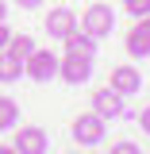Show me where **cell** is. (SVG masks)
Instances as JSON below:
<instances>
[{"label": "cell", "instance_id": "1", "mask_svg": "<svg viewBox=\"0 0 150 154\" xmlns=\"http://www.w3.org/2000/svg\"><path fill=\"white\" fill-rule=\"evenodd\" d=\"M81 27H85L93 38H104V35H112V31H115V12L108 8V4H89Z\"/></svg>", "mask_w": 150, "mask_h": 154}, {"label": "cell", "instance_id": "2", "mask_svg": "<svg viewBox=\"0 0 150 154\" xmlns=\"http://www.w3.org/2000/svg\"><path fill=\"white\" fill-rule=\"evenodd\" d=\"M23 73L31 77V81H54V77H58V54L35 46V54L23 62Z\"/></svg>", "mask_w": 150, "mask_h": 154}, {"label": "cell", "instance_id": "3", "mask_svg": "<svg viewBox=\"0 0 150 154\" xmlns=\"http://www.w3.org/2000/svg\"><path fill=\"white\" fill-rule=\"evenodd\" d=\"M58 77L66 85H85L93 77V58H81V54H66L58 58Z\"/></svg>", "mask_w": 150, "mask_h": 154}, {"label": "cell", "instance_id": "4", "mask_svg": "<svg viewBox=\"0 0 150 154\" xmlns=\"http://www.w3.org/2000/svg\"><path fill=\"white\" fill-rule=\"evenodd\" d=\"M73 139L81 143V146H96L100 139H104V119L96 112H85L73 119Z\"/></svg>", "mask_w": 150, "mask_h": 154}, {"label": "cell", "instance_id": "5", "mask_svg": "<svg viewBox=\"0 0 150 154\" xmlns=\"http://www.w3.org/2000/svg\"><path fill=\"white\" fill-rule=\"evenodd\" d=\"M123 46H127L131 58H150V16H139V19H135V27L127 31Z\"/></svg>", "mask_w": 150, "mask_h": 154}, {"label": "cell", "instance_id": "6", "mask_svg": "<svg viewBox=\"0 0 150 154\" xmlns=\"http://www.w3.org/2000/svg\"><path fill=\"white\" fill-rule=\"evenodd\" d=\"M16 154H46V131L35 127V123H27V127H19L16 131Z\"/></svg>", "mask_w": 150, "mask_h": 154}, {"label": "cell", "instance_id": "7", "mask_svg": "<svg viewBox=\"0 0 150 154\" xmlns=\"http://www.w3.org/2000/svg\"><path fill=\"white\" fill-rule=\"evenodd\" d=\"M108 89H115L119 96H135L139 89H142V77H139L135 66H115L112 77H108Z\"/></svg>", "mask_w": 150, "mask_h": 154}, {"label": "cell", "instance_id": "8", "mask_svg": "<svg viewBox=\"0 0 150 154\" xmlns=\"http://www.w3.org/2000/svg\"><path fill=\"white\" fill-rule=\"evenodd\" d=\"M93 112L100 119H119L123 116V96L115 93V89H96L93 93Z\"/></svg>", "mask_w": 150, "mask_h": 154}, {"label": "cell", "instance_id": "9", "mask_svg": "<svg viewBox=\"0 0 150 154\" xmlns=\"http://www.w3.org/2000/svg\"><path fill=\"white\" fill-rule=\"evenodd\" d=\"M42 27H46V35H50V38H66V35L77 27V16L69 12V8H54L50 16L42 19Z\"/></svg>", "mask_w": 150, "mask_h": 154}, {"label": "cell", "instance_id": "10", "mask_svg": "<svg viewBox=\"0 0 150 154\" xmlns=\"http://www.w3.org/2000/svg\"><path fill=\"white\" fill-rule=\"evenodd\" d=\"M62 42H66V54H81V58H93V54H96V38L89 35L81 23H77V27L62 38Z\"/></svg>", "mask_w": 150, "mask_h": 154}, {"label": "cell", "instance_id": "11", "mask_svg": "<svg viewBox=\"0 0 150 154\" xmlns=\"http://www.w3.org/2000/svg\"><path fill=\"white\" fill-rule=\"evenodd\" d=\"M35 46H38V42H35L31 35H12V38H8V46H4V50H8V54H16L19 62H27V58L35 54Z\"/></svg>", "mask_w": 150, "mask_h": 154}, {"label": "cell", "instance_id": "12", "mask_svg": "<svg viewBox=\"0 0 150 154\" xmlns=\"http://www.w3.org/2000/svg\"><path fill=\"white\" fill-rule=\"evenodd\" d=\"M23 77V62L8 50H0V81H19Z\"/></svg>", "mask_w": 150, "mask_h": 154}, {"label": "cell", "instance_id": "13", "mask_svg": "<svg viewBox=\"0 0 150 154\" xmlns=\"http://www.w3.org/2000/svg\"><path fill=\"white\" fill-rule=\"evenodd\" d=\"M19 119V104L12 96H0V131H8V127H16Z\"/></svg>", "mask_w": 150, "mask_h": 154}, {"label": "cell", "instance_id": "14", "mask_svg": "<svg viewBox=\"0 0 150 154\" xmlns=\"http://www.w3.org/2000/svg\"><path fill=\"white\" fill-rule=\"evenodd\" d=\"M123 12H127V16H150V0H123Z\"/></svg>", "mask_w": 150, "mask_h": 154}, {"label": "cell", "instance_id": "15", "mask_svg": "<svg viewBox=\"0 0 150 154\" xmlns=\"http://www.w3.org/2000/svg\"><path fill=\"white\" fill-rule=\"evenodd\" d=\"M108 154H139V146H135V143H115Z\"/></svg>", "mask_w": 150, "mask_h": 154}, {"label": "cell", "instance_id": "16", "mask_svg": "<svg viewBox=\"0 0 150 154\" xmlns=\"http://www.w3.org/2000/svg\"><path fill=\"white\" fill-rule=\"evenodd\" d=\"M139 127H142V131L150 135V104H146V108H142V112H139Z\"/></svg>", "mask_w": 150, "mask_h": 154}, {"label": "cell", "instance_id": "17", "mask_svg": "<svg viewBox=\"0 0 150 154\" xmlns=\"http://www.w3.org/2000/svg\"><path fill=\"white\" fill-rule=\"evenodd\" d=\"M8 38H12V31H8V27H4V19H0V50L8 46Z\"/></svg>", "mask_w": 150, "mask_h": 154}, {"label": "cell", "instance_id": "18", "mask_svg": "<svg viewBox=\"0 0 150 154\" xmlns=\"http://www.w3.org/2000/svg\"><path fill=\"white\" fill-rule=\"evenodd\" d=\"M19 8H42V0H16Z\"/></svg>", "mask_w": 150, "mask_h": 154}, {"label": "cell", "instance_id": "19", "mask_svg": "<svg viewBox=\"0 0 150 154\" xmlns=\"http://www.w3.org/2000/svg\"><path fill=\"white\" fill-rule=\"evenodd\" d=\"M4 16H8V4H4V0H0V19H4Z\"/></svg>", "mask_w": 150, "mask_h": 154}, {"label": "cell", "instance_id": "20", "mask_svg": "<svg viewBox=\"0 0 150 154\" xmlns=\"http://www.w3.org/2000/svg\"><path fill=\"white\" fill-rule=\"evenodd\" d=\"M0 154H16V146H0Z\"/></svg>", "mask_w": 150, "mask_h": 154}]
</instances>
